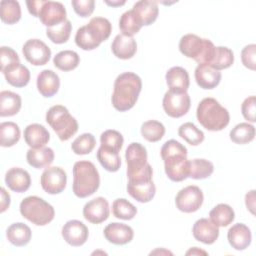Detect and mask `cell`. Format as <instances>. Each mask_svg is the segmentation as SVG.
<instances>
[{
    "label": "cell",
    "instance_id": "cell-2",
    "mask_svg": "<svg viewBox=\"0 0 256 256\" xmlns=\"http://www.w3.org/2000/svg\"><path fill=\"white\" fill-rule=\"evenodd\" d=\"M142 89L141 78L133 72H124L117 76L111 97L113 107L124 112L131 109L137 102Z\"/></svg>",
    "mask_w": 256,
    "mask_h": 256
},
{
    "label": "cell",
    "instance_id": "cell-18",
    "mask_svg": "<svg viewBox=\"0 0 256 256\" xmlns=\"http://www.w3.org/2000/svg\"><path fill=\"white\" fill-rule=\"evenodd\" d=\"M141 26L151 25L158 17L159 8L156 1L141 0L136 2L131 9Z\"/></svg>",
    "mask_w": 256,
    "mask_h": 256
},
{
    "label": "cell",
    "instance_id": "cell-14",
    "mask_svg": "<svg viewBox=\"0 0 256 256\" xmlns=\"http://www.w3.org/2000/svg\"><path fill=\"white\" fill-rule=\"evenodd\" d=\"M63 239L71 246L79 247L82 246L88 239L89 230L87 226L79 220L67 221L61 231Z\"/></svg>",
    "mask_w": 256,
    "mask_h": 256
},
{
    "label": "cell",
    "instance_id": "cell-15",
    "mask_svg": "<svg viewBox=\"0 0 256 256\" xmlns=\"http://www.w3.org/2000/svg\"><path fill=\"white\" fill-rule=\"evenodd\" d=\"M109 204L104 197H96L83 207V217L92 224H100L109 217Z\"/></svg>",
    "mask_w": 256,
    "mask_h": 256
},
{
    "label": "cell",
    "instance_id": "cell-37",
    "mask_svg": "<svg viewBox=\"0 0 256 256\" xmlns=\"http://www.w3.org/2000/svg\"><path fill=\"white\" fill-rule=\"evenodd\" d=\"M230 139L236 144H247L255 137V127L248 122L237 124L229 133Z\"/></svg>",
    "mask_w": 256,
    "mask_h": 256
},
{
    "label": "cell",
    "instance_id": "cell-31",
    "mask_svg": "<svg viewBox=\"0 0 256 256\" xmlns=\"http://www.w3.org/2000/svg\"><path fill=\"white\" fill-rule=\"evenodd\" d=\"M22 105V100L19 94L12 91L4 90L0 92V116L9 117L16 115Z\"/></svg>",
    "mask_w": 256,
    "mask_h": 256
},
{
    "label": "cell",
    "instance_id": "cell-32",
    "mask_svg": "<svg viewBox=\"0 0 256 256\" xmlns=\"http://www.w3.org/2000/svg\"><path fill=\"white\" fill-rule=\"evenodd\" d=\"M235 218V213L233 208L224 203L216 205L209 212V219L218 227H226L233 222Z\"/></svg>",
    "mask_w": 256,
    "mask_h": 256
},
{
    "label": "cell",
    "instance_id": "cell-49",
    "mask_svg": "<svg viewBox=\"0 0 256 256\" xmlns=\"http://www.w3.org/2000/svg\"><path fill=\"white\" fill-rule=\"evenodd\" d=\"M255 56H256V45L255 44H249L246 45L242 51H241V60L243 65L250 69V70H255Z\"/></svg>",
    "mask_w": 256,
    "mask_h": 256
},
{
    "label": "cell",
    "instance_id": "cell-25",
    "mask_svg": "<svg viewBox=\"0 0 256 256\" xmlns=\"http://www.w3.org/2000/svg\"><path fill=\"white\" fill-rule=\"evenodd\" d=\"M111 50L117 58L127 60L135 55L137 51V43L133 37L118 34L111 44Z\"/></svg>",
    "mask_w": 256,
    "mask_h": 256
},
{
    "label": "cell",
    "instance_id": "cell-33",
    "mask_svg": "<svg viewBox=\"0 0 256 256\" xmlns=\"http://www.w3.org/2000/svg\"><path fill=\"white\" fill-rule=\"evenodd\" d=\"M21 137L19 126L11 121L0 124V145L2 147L14 146Z\"/></svg>",
    "mask_w": 256,
    "mask_h": 256
},
{
    "label": "cell",
    "instance_id": "cell-17",
    "mask_svg": "<svg viewBox=\"0 0 256 256\" xmlns=\"http://www.w3.org/2000/svg\"><path fill=\"white\" fill-rule=\"evenodd\" d=\"M194 238L204 244H213L219 237V227L216 226L210 219L200 218L192 228Z\"/></svg>",
    "mask_w": 256,
    "mask_h": 256
},
{
    "label": "cell",
    "instance_id": "cell-30",
    "mask_svg": "<svg viewBox=\"0 0 256 256\" xmlns=\"http://www.w3.org/2000/svg\"><path fill=\"white\" fill-rule=\"evenodd\" d=\"M6 81L13 87L21 88L26 86L30 81V71L29 69L22 65L20 62L8 67L4 72Z\"/></svg>",
    "mask_w": 256,
    "mask_h": 256
},
{
    "label": "cell",
    "instance_id": "cell-24",
    "mask_svg": "<svg viewBox=\"0 0 256 256\" xmlns=\"http://www.w3.org/2000/svg\"><path fill=\"white\" fill-rule=\"evenodd\" d=\"M84 27L87 33L98 45L107 40L112 31L110 21L104 17H93L88 24L84 25Z\"/></svg>",
    "mask_w": 256,
    "mask_h": 256
},
{
    "label": "cell",
    "instance_id": "cell-44",
    "mask_svg": "<svg viewBox=\"0 0 256 256\" xmlns=\"http://www.w3.org/2000/svg\"><path fill=\"white\" fill-rule=\"evenodd\" d=\"M96 139L91 133H83L78 136L71 144L72 151L77 155H86L95 148Z\"/></svg>",
    "mask_w": 256,
    "mask_h": 256
},
{
    "label": "cell",
    "instance_id": "cell-34",
    "mask_svg": "<svg viewBox=\"0 0 256 256\" xmlns=\"http://www.w3.org/2000/svg\"><path fill=\"white\" fill-rule=\"evenodd\" d=\"M0 17L2 22L12 25L21 18V7L18 1L2 0L0 2Z\"/></svg>",
    "mask_w": 256,
    "mask_h": 256
},
{
    "label": "cell",
    "instance_id": "cell-26",
    "mask_svg": "<svg viewBox=\"0 0 256 256\" xmlns=\"http://www.w3.org/2000/svg\"><path fill=\"white\" fill-rule=\"evenodd\" d=\"M24 140L30 148H41L50 140V133L41 124L33 123L24 129Z\"/></svg>",
    "mask_w": 256,
    "mask_h": 256
},
{
    "label": "cell",
    "instance_id": "cell-9",
    "mask_svg": "<svg viewBox=\"0 0 256 256\" xmlns=\"http://www.w3.org/2000/svg\"><path fill=\"white\" fill-rule=\"evenodd\" d=\"M203 200L204 196L202 190L198 186L189 185L177 193L175 204L181 212L192 213L202 206Z\"/></svg>",
    "mask_w": 256,
    "mask_h": 256
},
{
    "label": "cell",
    "instance_id": "cell-39",
    "mask_svg": "<svg viewBox=\"0 0 256 256\" xmlns=\"http://www.w3.org/2000/svg\"><path fill=\"white\" fill-rule=\"evenodd\" d=\"M214 171V165L212 162L206 159H193L189 164V175L192 179H205L211 176Z\"/></svg>",
    "mask_w": 256,
    "mask_h": 256
},
{
    "label": "cell",
    "instance_id": "cell-48",
    "mask_svg": "<svg viewBox=\"0 0 256 256\" xmlns=\"http://www.w3.org/2000/svg\"><path fill=\"white\" fill-rule=\"evenodd\" d=\"M71 4L75 13L83 18L90 16L95 8L94 0H72Z\"/></svg>",
    "mask_w": 256,
    "mask_h": 256
},
{
    "label": "cell",
    "instance_id": "cell-27",
    "mask_svg": "<svg viewBox=\"0 0 256 256\" xmlns=\"http://www.w3.org/2000/svg\"><path fill=\"white\" fill-rule=\"evenodd\" d=\"M54 157V151L49 147L30 148L26 153L28 164L36 169L48 167L53 162Z\"/></svg>",
    "mask_w": 256,
    "mask_h": 256
},
{
    "label": "cell",
    "instance_id": "cell-5",
    "mask_svg": "<svg viewBox=\"0 0 256 256\" xmlns=\"http://www.w3.org/2000/svg\"><path fill=\"white\" fill-rule=\"evenodd\" d=\"M180 52L187 58L194 59L198 64H210L213 59L215 46L209 40L195 34H186L179 42Z\"/></svg>",
    "mask_w": 256,
    "mask_h": 256
},
{
    "label": "cell",
    "instance_id": "cell-54",
    "mask_svg": "<svg viewBox=\"0 0 256 256\" xmlns=\"http://www.w3.org/2000/svg\"><path fill=\"white\" fill-rule=\"evenodd\" d=\"M197 255V254H207V252L206 251H204V250H201V249H199L198 247H193V248H191L190 250H188L187 252H186V255Z\"/></svg>",
    "mask_w": 256,
    "mask_h": 256
},
{
    "label": "cell",
    "instance_id": "cell-53",
    "mask_svg": "<svg viewBox=\"0 0 256 256\" xmlns=\"http://www.w3.org/2000/svg\"><path fill=\"white\" fill-rule=\"evenodd\" d=\"M245 204L247 209L254 214V208H255V190L249 191L245 196Z\"/></svg>",
    "mask_w": 256,
    "mask_h": 256
},
{
    "label": "cell",
    "instance_id": "cell-12",
    "mask_svg": "<svg viewBox=\"0 0 256 256\" xmlns=\"http://www.w3.org/2000/svg\"><path fill=\"white\" fill-rule=\"evenodd\" d=\"M125 159L127 163V177L141 172L147 165V150L138 142H132L126 149Z\"/></svg>",
    "mask_w": 256,
    "mask_h": 256
},
{
    "label": "cell",
    "instance_id": "cell-36",
    "mask_svg": "<svg viewBox=\"0 0 256 256\" xmlns=\"http://www.w3.org/2000/svg\"><path fill=\"white\" fill-rule=\"evenodd\" d=\"M97 159L102 167L109 172H116L121 166V158L119 152L106 149L102 146L97 151Z\"/></svg>",
    "mask_w": 256,
    "mask_h": 256
},
{
    "label": "cell",
    "instance_id": "cell-55",
    "mask_svg": "<svg viewBox=\"0 0 256 256\" xmlns=\"http://www.w3.org/2000/svg\"><path fill=\"white\" fill-rule=\"evenodd\" d=\"M105 3L109 6H112V7H117V6H121V5H124L125 4V1H105Z\"/></svg>",
    "mask_w": 256,
    "mask_h": 256
},
{
    "label": "cell",
    "instance_id": "cell-43",
    "mask_svg": "<svg viewBox=\"0 0 256 256\" xmlns=\"http://www.w3.org/2000/svg\"><path fill=\"white\" fill-rule=\"evenodd\" d=\"M113 215L122 220H131L137 214L136 207L125 198H118L112 204Z\"/></svg>",
    "mask_w": 256,
    "mask_h": 256
},
{
    "label": "cell",
    "instance_id": "cell-28",
    "mask_svg": "<svg viewBox=\"0 0 256 256\" xmlns=\"http://www.w3.org/2000/svg\"><path fill=\"white\" fill-rule=\"evenodd\" d=\"M128 194L140 203H147L153 199L156 193V187L153 180L148 182L127 184Z\"/></svg>",
    "mask_w": 256,
    "mask_h": 256
},
{
    "label": "cell",
    "instance_id": "cell-7",
    "mask_svg": "<svg viewBox=\"0 0 256 256\" xmlns=\"http://www.w3.org/2000/svg\"><path fill=\"white\" fill-rule=\"evenodd\" d=\"M21 215L37 226H44L50 223L55 216L52 205L38 196H28L20 203Z\"/></svg>",
    "mask_w": 256,
    "mask_h": 256
},
{
    "label": "cell",
    "instance_id": "cell-45",
    "mask_svg": "<svg viewBox=\"0 0 256 256\" xmlns=\"http://www.w3.org/2000/svg\"><path fill=\"white\" fill-rule=\"evenodd\" d=\"M141 27L132 10L124 12L119 19V28L123 35L133 37V35L139 32Z\"/></svg>",
    "mask_w": 256,
    "mask_h": 256
},
{
    "label": "cell",
    "instance_id": "cell-6",
    "mask_svg": "<svg viewBox=\"0 0 256 256\" xmlns=\"http://www.w3.org/2000/svg\"><path fill=\"white\" fill-rule=\"evenodd\" d=\"M46 122L55 131L61 141L69 140L78 131L77 120L62 105H54L48 109Z\"/></svg>",
    "mask_w": 256,
    "mask_h": 256
},
{
    "label": "cell",
    "instance_id": "cell-4",
    "mask_svg": "<svg viewBox=\"0 0 256 256\" xmlns=\"http://www.w3.org/2000/svg\"><path fill=\"white\" fill-rule=\"evenodd\" d=\"M100 185V176L95 165L86 160L77 161L73 166L74 194L79 198H86L94 194Z\"/></svg>",
    "mask_w": 256,
    "mask_h": 256
},
{
    "label": "cell",
    "instance_id": "cell-1",
    "mask_svg": "<svg viewBox=\"0 0 256 256\" xmlns=\"http://www.w3.org/2000/svg\"><path fill=\"white\" fill-rule=\"evenodd\" d=\"M161 158L167 177L174 182H181L189 175L190 160L187 159V148L180 142L171 139L161 148Z\"/></svg>",
    "mask_w": 256,
    "mask_h": 256
},
{
    "label": "cell",
    "instance_id": "cell-52",
    "mask_svg": "<svg viewBox=\"0 0 256 256\" xmlns=\"http://www.w3.org/2000/svg\"><path fill=\"white\" fill-rule=\"evenodd\" d=\"M10 195L9 193L2 187L1 188V209H0V212L3 213L5 212L9 206H10Z\"/></svg>",
    "mask_w": 256,
    "mask_h": 256
},
{
    "label": "cell",
    "instance_id": "cell-38",
    "mask_svg": "<svg viewBox=\"0 0 256 256\" xmlns=\"http://www.w3.org/2000/svg\"><path fill=\"white\" fill-rule=\"evenodd\" d=\"M234 62V54L231 49L225 46L215 47V52L210 65L212 68L220 71L229 68Z\"/></svg>",
    "mask_w": 256,
    "mask_h": 256
},
{
    "label": "cell",
    "instance_id": "cell-3",
    "mask_svg": "<svg viewBox=\"0 0 256 256\" xmlns=\"http://www.w3.org/2000/svg\"><path fill=\"white\" fill-rule=\"evenodd\" d=\"M198 122L209 131H220L230 121V115L216 99L207 97L200 101L196 110Z\"/></svg>",
    "mask_w": 256,
    "mask_h": 256
},
{
    "label": "cell",
    "instance_id": "cell-41",
    "mask_svg": "<svg viewBox=\"0 0 256 256\" xmlns=\"http://www.w3.org/2000/svg\"><path fill=\"white\" fill-rule=\"evenodd\" d=\"M178 135L188 144L197 146L204 140V133L192 122H186L178 128Z\"/></svg>",
    "mask_w": 256,
    "mask_h": 256
},
{
    "label": "cell",
    "instance_id": "cell-40",
    "mask_svg": "<svg viewBox=\"0 0 256 256\" xmlns=\"http://www.w3.org/2000/svg\"><path fill=\"white\" fill-rule=\"evenodd\" d=\"M72 31V24L67 19L64 22L46 29L47 37L55 44L66 43L70 37Z\"/></svg>",
    "mask_w": 256,
    "mask_h": 256
},
{
    "label": "cell",
    "instance_id": "cell-47",
    "mask_svg": "<svg viewBox=\"0 0 256 256\" xmlns=\"http://www.w3.org/2000/svg\"><path fill=\"white\" fill-rule=\"evenodd\" d=\"M20 59L18 54L10 47L2 46L0 48V66L1 72H4L8 67L14 65L15 63H19Z\"/></svg>",
    "mask_w": 256,
    "mask_h": 256
},
{
    "label": "cell",
    "instance_id": "cell-29",
    "mask_svg": "<svg viewBox=\"0 0 256 256\" xmlns=\"http://www.w3.org/2000/svg\"><path fill=\"white\" fill-rule=\"evenodd\" d=\"M32 232L29 226L22 222L11 224L6 230V237L8 241L17 247L27 245L31 240Z\"/></svg>",
    "mask_w": 256,
    "mask_h": 256
},
{
    "label": "cell",
    "instance_id": "cell-10",
    "mask_svg": "<svg viewBox=\"0 0 256 256\" xmlns=\"http://www.w3.org/2000/svg\"><path fill=\"white\" fill-rule=\"evenodd\" d=\"M67 183L66 172L57 166L46 168L40 178V184L42 189L48 194L61 193Z\"/></svg>",
    "mask_w": 256,
    "mask_h": 256
},
{
    "label": "cell",
    "instance_id": "cell-13",
    "mask_svg": "<svg viewBox=\"0 0 256 256\" xmlns=\"http://www.w3.org/2000/svg\"><path fill=\"white\" fill-rule=\"evenodd\" d=\"M41 23L48 27L56 26L66 19V9L64 5L56 1H43L38 15Z\"/></svg>",
    "mask_w": 256,
    "mask_h": 256
},
{
    "label": "cell",
    "instance_id": "cell-8",
    "mask_svg": "<svg viewBox=\"0 0 256 256\" xmlns=\"http://www.w3.org/2000/svg\"><path fill=\"white\" fill-rule=\"evenodd\" d=\"M162 105L168 116L172 118H180L189 111L191 99L187 92L177 93L168 90L164 94Z\"/></svg>",
    "mask_w": 256,
    "mask_h": 256
},
{
    "label": "cell",
    "instance_id": "cell-23",
    "mask_svg": "<svg viewBox=\"0 0 256 256\" xmlns=\"http://www.w3.org/2000/svg\"><path fill=\"white\" fill-rule=\"evenodd\" d=\"M60 87V78L52 70H42L37 76V89L46 98L54 96Z\"/></svg>",
    "mask_w": 256,
    "mask_h": 256
},
{
    "label": "cell",
    "instance_id": "cell-22",
    "mask_svg": "<svg viewBox=\"0 0 256 256\" xmlns=\"http://www.w3.org/2000/svg\"><path fill=\"white\" fill-rule=\"evenodd\" d=\"M166 83L170 91L183 93L187 92L190 84L189 74L183 67L174 66L171 67L165 75Z\"/></svg>",
    "mask_w": 256,
    "mask_h": 256
},
{
    "label": "cell",
    "instance_id": "cell-51",
    "mask_svg": "<svg viewBox=\"0 0 256 256\" xmlns=\"http://www.w3.org/2000/svg\"><path fill=\"white\" fill-rule=\"evenodd\" d=\"M43 1L44 0H37V1L29 0V1H26V5H27L29 13L32 14L34 17H38L39 12H40V8L43 4Z\"/></svg>",
    "mask_w": 256,
    "mask_h": 256
},
{
    "label": "cell",
    "instance_id": "cell-20",
    "mask_svg": "<svg viewBox=\"0 0 256 256\" xmlns=\"http://www.w3.org/2000/svg\"><path fill=\"white\" fill-rule=\"evenodd\" d=\"M227 239L232 248L241 251L251 244L252 234L248 226L243 223H236L229 228Z\"/></svg>",
    "mask_w": 256,
    "mask_h": 256
},
{
    "label": "cell",
    "instance_id": "cell-11",
    "mask_svg": "<svg viewBox=\"0 0 256 256\" xmlns=\"http://www.w3.org/2000/svg\"><path fill=\"white\" fill-rule=\"evenodd\" d=\"M22 52L25 59L34 66L47 64L51 57L50 48L39 39L27 40L22 47Z\"/></svg>",
    "mask_w": 256,
    "mask_h": 256
},
{
    "label": "cell",
    "instance_id": "cell-42",
    "mask_svg": "<svg viewBox=\"0 0 256 256\" xmlns=\"http://www.w3.org/2000/svg\"><path fill=\"white\" fill-rule=\"evenodd\" d=\"M141 135L149 142H157L161 140L165 134L164 125L157 120H148L141 125Z\"/></svg>",
    "mask_w": 256,
    "mask_h": 256
},
{
    "label": "cell",
    "instance_id": "cell-46",
    "mask_svg": "<svg viewBox=\"0 0 256 256\" xmlns=\"http://www.w3.org/2000/svg\"><path fill=\"white\" fill-rule=\"evenodd\" d=\"M123 142L124 139L122 134L113 129H108L104 131L100 136V146L116 152H119L121 150Z\"/></svg>",
    "mask_w": 256,
    "mask_h": 256
},
{
    "label": "cell",
    "instance_id": "cell-16",
    "mask_svg": "<svg viewBox=\"0 0 256 256\" xmlns=\"http://www.w3.org/2000/svg\"><path fill=\"white\" fill-rule=\"evenodd\" d=\"M104 237L115 245H124L129 243L134 237L133 229L124 223L112 222L104 228Z\"/></svg>",
    "mask_w": 256,
    "mask_h": 256
},
{
    "label": "cell",
    "instance_id": "cell-50",
    "mask_svg": "<svg viewBox=\"0 0 256 256\" xmlns=\"http://www.w3.org/2000/svg\"><path fill=\"white\" fill-rule=\"evenodd\" d=\"M255 104H256V98L255 96H249L247 97L242 105H241V112L243 117L249 121V122H255Z\"/></svg>",
    "mask_w": 256,
    "mask_h": 256
},
{
    "label": "cell",
    "instance_id": "cell-19",
    "mask_svg": "<svg viewBox=\"0 0 256 256\" xmlns=\"http://www.w3.org/2000/svg\"><path fill=\"white\" fill-rule=\"evenodd\" d=\"M5 183L10 190L17 193H23L30 188L31 177L25 169L13 167L6 172Z\"/></svg>",
    "mask_w": 256,
    "mask_h": 256
},
{
    "label": "cell",
    "instance_id": "cell-21",
    "mask_svg": "<svg viewBox=\"0 0 256 256\" xmlns=\"http://www.w3.org/2000/svg\"><path fill=\"white\" fill-rule=\"evenodd\" d=\"M195 80L202 89H213L221 81V73L208 64H199L195 69Z\"/></svg>",
    "mask_w": 256,
    "mask_h": 256
},
{
    "label": "cell",
    "instance_id": "cell-35",
    "mask_svg": "<svg viewBox=\"0 0 256 256\" xmlns=\"http://www.w3.org/2000/svg\"><path fill=\"white\" fill-rule=\"evenodd\" d=\"M80 62L79 55L72 50H64L57 53L53 58V64L61 71L74 70Z\"/></svg>",
    "mask_w": 256,
    "mask_h": 256
}]
</instances>
